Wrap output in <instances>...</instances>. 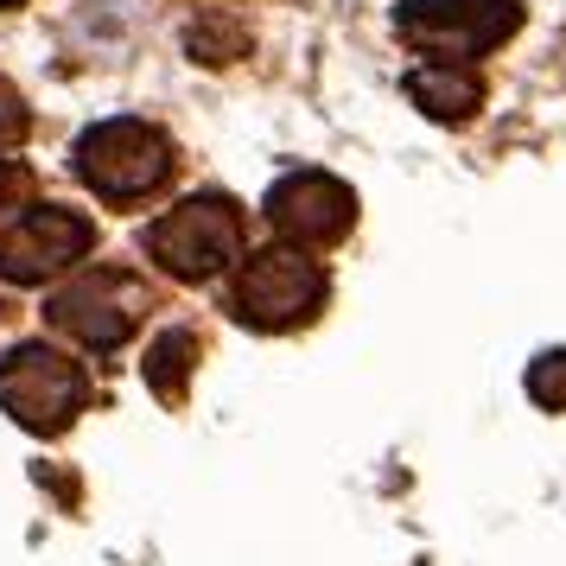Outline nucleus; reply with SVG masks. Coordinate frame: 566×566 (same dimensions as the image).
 <instances>
[{
  "label": "nucleus",
  "mask_w": 566,
  "mask_h": 566,
  "mask_svg": "<svg viewBox=\"0 0 566 566\" xmlns=\"http://www.w3.org/2000/svg\"><path fill=\"white\" fill-rule=\"evenodd\" d=\"M318 306H325V274L293 242H268L242 255L230 281V318L249 332H300Z\"/></svg>",
  "instance_id": "obj_1"
},
{
  "label": "nucleus",
  "mask_w": 566,
  "mask_h": 566,
  "mask_svg": "<svg viewBox=\"0 0 566 566\" xmlns=\"http://www.w3.org/2000/svg\"><path fill=\"white\" fill-rule=\"evenodd\" d=\"M140 249L172 281H210L230 261H242V210L230 198H217V191H198V198L172 205L166 217H154L147 235H140Z\"/></svg>",
  "instance_id": "obj_2"
},
{
  "label": "nucleus",
  "mask_w": 566,
  "mask_h": 566,
  "mask_svg": "<svg viewBox=\"0 0 566 566\" xmlns=\"http://www.w3.org/2000/svg\"><path fill=\"white\" fill-rule=\"evenodd\" d=\"M166 172H172V140L140 115H108L77 140V179L96 198H115V205L147 198L166 185Z\"/></svg>",
  "instance_id": "obj_3"
},
{
  "label": "nucleus",
  "mask_w": 566,
  "mask_h": 566,
  "mask_svg": "<svg viewBox=\"0 0 566 566\" xmlns=\"http://www.w3.org/2000/svg\"><path fill=\"white\" fill-rule=\"evenodd\" d=\"M0 408L13 413L27 433H64L90 408V376L77 357H64L52 344H13L0 357Z\"/></svg>",
  "instance_id": "obj_4"
},
{
  "label": "nucleus",
  "mask_w": 566,
  "mask_h": 566,
  "mask_svg": "<svg viewBox=\"0 0 566 566\" xmlns=\"http://www.w3.org/2000/svg\"><path fill=\"white\" fill-rule=\"evenodd\" d=\"M395 27L408 45H420L427 57H459L478 64L484 52L510 45L522 27V0H408L395 13Z\"/></svg>",
  "instance_id": "obj_5"
},
{
  "label": "nucleus",
  "mask_w": 566,
  "mask_h": 566,
  "mask_svg": "<svg viewBox=\"0 0 566 566\" xmlns=\"http://www.w3.org/2000/svg\"><path fill=\"white\" fill-rule=\"evenodd\" d=\"M140 312H147V286L122 268H83L77 281H64L45 300V318L64 337H77L83 350H115L140 325Z\"/></svg>",
  "instance_id": "obj_6"
},
{
  "label": "nucleus",
  "mask_w": 566,
  "mask_h": 566,
  "mask_svg": "<svg viewBox=\"0 0 566 566\" xmlns=\"http://www.w3.org/2000/svg\"><path fill=\"white\" fill-rule=\"evenodd\" d=\"M96 249V223L64 205H32L0 230V281L7 286H45L64 268H77Z\"/></svg>",
  "instance_id": "obj_7"
},
{
  "label": "nucleus",
  "mask_w": 566,
  "mask_h": 566,
  "mask_svg": "<svg viewBox=\"0 0 566 566\" xmlns=\"http://www.w3.org/2000/svg\"><path fill=\"white\" fill-rule=\"evenodd\" d=\"M261 210H268V223H274L281 242H293V249H332V242H344L350 223H357V191L344 179H332V172L300 166V172H286V179L268 191Z\"/></svg>",
  "instance_id": "obj_8"
},
{
  "label": "nucleus",
  "mask_w": 566,
  "mask_h": 566,
  "mask_svg": "<svg viewBox=\"0 0 566 566\" xmlns=\"http://www.w3.org/2000/svg\"><path fill=\"white\" fill-rule=\"evenodd\" d=\"M408 96L433 122H464L484 103V77H478V64H459V57H427L408 71Z\"/></svg>",
  "instance_id": "obj_9"
},
{
  "label": "nucleus",
  "mask_w": 566,
  "mask_h": 566,
  "mask_svg": "<svg viewBox=\"0 0 566 566\" xmlns=\"http://www.w3.org/2000/svg\"><path fill=\"white\" fill-rule=\"evenodd\" d=\"M191 369H198V337L191 332H159L154 344H147V357H140L147 388H154L159 401H172V408H179L185 388H191Z\"/></svg>",
  "instance_id": "obj_10"
},
{
  "label": "nucleus",
  "mask_w": 566,
  "mask_h": 566,
  "mask_svg": "<svg viewBox=\"0 0 566 566\" xmlns=\"http://www.w3.org/2000/svg\"><path fill=\"white\" fill-rule=\"evenodd\" d=\"M528 401L547 413H566V350H547L528 363Z\"/></svg>",
  "instance_id": "obj_11"
},
{
  "label": "nucleus",
  "mask_w": 566,
  "mask_h": 566,
  "mask_svg": "<svg viewBox=\"0 0 566 566\" xmlns=\"http://www.w3.org/2000/svg\"><path fill=\"white\" fill-rule=\"evenodd\" d=\"M27 128H32L27 96H20L13 83L0 77V154H7V147H20V140H27Z\"/></svg>",
  "instance_id": "obj_12"
},
{
  "label": "nucleus",
  "mask_w": 566,
  "mask_h": 566,
  "mask_svg": "<svg viewBox=\"0 0 566 566\" xmlns=\"http://www.w3.org/2000/svg\"><path fill=\"white\" fill-rule=\"evenodd\" d=\"M27 198H32V172L20 166V159L0 154V210H7V205H27Z\"/></svg>",
  "instance_id": "obj_13"
},
{
  "label": "nucleus",
  "mask_w": 566,
  "mask_h": 566,
  "mask_svg": "<svg viewBox=\"0 0 566 566\" xmlns=\"http://www.w3.org/2000/svg\"><path fill=\"white\" fill-rule=\"evenodd\" d=\"M0 7H20V0H0Z\"/></svg>",
  "instance_id": "obj_14"
}]
</instances>
